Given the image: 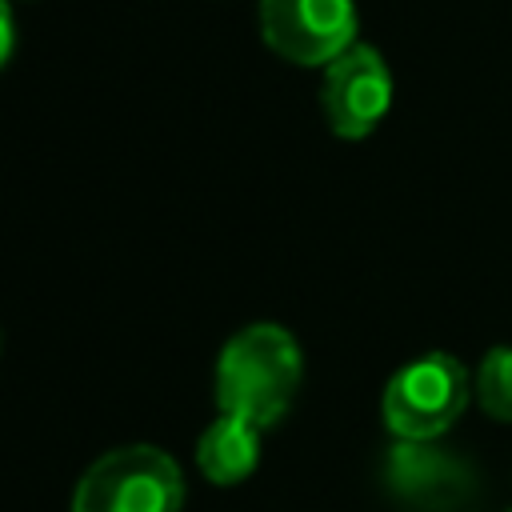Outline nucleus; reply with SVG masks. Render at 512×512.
I'll return each mask as SVG.
<instances>
[{"instance_id": "nucleus-3", "label": "nucleus", "mask_w": 512, "mask_h": 512, "mask_svg": "<svg viewBox=\"0 0 512 512\" xmlns=\"http://www.w3.org/2000/svg\"><path fill=\"white\" fill-rule=\"evenodd\" d=\"M468 404V372L448 352H424L384 388V424L400 440L444 436Z\"/></svg>"}, {"instance_id": "nucleus-5", "label": "nucleus", "mask_w": 512, "mask_h": 512, "mask_svg": "<svg viewBox=\"0 0 512 512\" xmlns=\"http://www.w3.org/2000/svg\"><path fill=\"white\" fill-rule=\"evenodd\" d=\"M320 108L340 140H364L392 108V72L372 44H352L324 68Z\"/></svg>"}, {"instance_id": "nucleus-1", "label": "nucleus", "mask_w": 512, "mask_h": 512, "mask_svg": "<svg viewBox=\"0 0 512 512\" xmlns=\"http://www.w3.org/2000/svg\"><path fill=\"white\" fill-rule=\"evenodd\" d=\"M304 376L300 344L280 324L240 328L216 356V404L256 428L276 424L296 400Z\"/></svg>"}, {"instance_id": "nucleus-6", "label": "nucleus", "mask_w": 512, "mask_h": 512, "mask_svg": "<svg viewBox=\"0 0 512 512\" xmlns=\"http://www.w3.org/2000/svg\"><path fill=\"white\" fill-rule=\"evenodd\" d=\"M428 444V440H424ZM420 440H404L396 444L392 460H388V476L392 484L408 496V500H420V504H432V508H448L464 496L468 488V472L444 456V452H432L424 448Z\"/></svg>"}, {"instance_id": "nucleus-8", "label": "nucleus", "mask_w": 512, "mask_h": 512, "mask_svg": "<svg viewBox=\"0 0 512 512\" xmlns=\"http://www.w3.org/2000/svg\"><path fill=\"white\" fill-rule=\"evenodd\" d=\"M476 396L492 420L512 424V348L484 352V360L476 368Z\"/></svg>"}, {"instance_id": "nucleus-10", "label": "nucleus", "mask_w": 512, "mask_h": 512, "mask_svg": "<svg viewBox=\"0 0 512 512\" xmlns=\"http://www.w3.org/2000/svg\"><path fill=\"white\" fill-rule=\"evenodd\" d=\"M508 512H512V508H508Z\"/></svg>"}, {"instance_id": "nucleus-7", "label": "nucleus", "mask_w": 512, "mask_h": 512, "mask_svg": "<svg viewBox=\"0 0 512 512\" xmlns=\"http://www.w3.org/2000/svg\"><path fill=\"white\" fill-rule=\"evenodd\" d=\"M256 464H260V428L220 412V420H212L196 444V468L212 484H240Z\"/></svg>"}, {"instance_id": "nucleus-9", "label": "nucleus", "mask_w": 512, "mask_h": 512, "mask_svg": "<svg viewBox=\"0 0 512 512\" xmlns=\"http://www.w3.org/2000/svg\"><path fill=\"white\" fill-rule=\"evenodd\" d=\"M16 48V20H12V0H0V68L12 60Z\"/></svg>"}, {"instance_id": "nucleus-2", "label": "nucleus", "mask_w": 512, "mask_h": 512, "mask_svg": "<svg viewBox=\"0 0 512 512\" xmlns=\"http://www.w3.org/2000/svg\"><path fill=\"white\" fill-rule=\"evenodd\" d=\"M184 472L152 444H128L104 452L76 480L72 512H180Z\"/></svg>"}, {"instance_id": "nucleus-4", "label": "nucleus", "mask_w": 512, "mask_h": 512, "mask_svg": "<svg viewBox=\"0 0 512 512\" xmlns=\"http://www.w3.org/2000/svg\"><path fill=\"white\" fill-rule=\"evenodd\" d=\"M264 44L304 68L332 64L356 44V4L352 0H260Z\"/></svg>"}]
</instances>
